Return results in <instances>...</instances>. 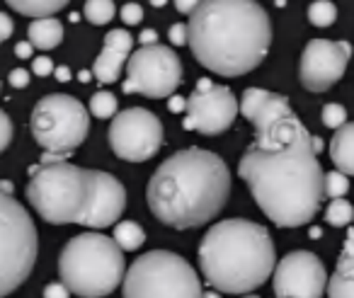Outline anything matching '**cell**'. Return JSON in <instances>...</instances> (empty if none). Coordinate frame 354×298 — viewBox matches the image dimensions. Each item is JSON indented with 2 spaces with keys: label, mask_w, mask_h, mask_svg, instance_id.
Returning a JSON list of instances; mask_svg holds the SVG:
<instances>
[{
  "label": "cell",
  "mask_w": 354,
  "mask_h": 298,
  "mask_svg": "<svg viewBox=\"0 0 354 298\" xmlns=\"http://www.w3.org/2000/svg\"><path fill=\"white\" fill-rule=\"evenodd\" d=\"M241 112L255 127V143L238 162L252 199L279 228L310 223L325 196L318 160L323 141L310 136L284 95L248 88Z\"/></svg>",
  "instance_id": "cell-1"
},
{
  "label": "cell",
  "mask_w": 354,
  "mask_h": 298,
  "mask_svg": "<svg viewBox=\"0 0 354 298\" xmlns=\"http://www.w3.org/2000/svg\"><path fill=\"white\" fill-rule=\"evenodd\" d=\"M189 49L223 78L255 71L272 44V22L257 0H202L187 22Z\"/></svg>",
  "instance_id": "cell-2"
},
{
  "label": "cell",
  "mask_w": 354,
  "mask_h": 298,
  "mask_svg": "<svg viewBox=\"0 0 354 298\" xmlns=\"http://www.w3.org/2000/svg\"><path fill=\"white\" fill-rule=\"evenodd\" d=\"M231 170L212 151L187 148L160 162L148 182V209L177 230L199 228L226 206Z\"/></svg>",
  "instance_id": "cell-3"
},
{
  "label": "cell",
  "mask_w": 354,
  "mask_h": 298,
  "mask_svg": "<svg viewBox=\"0 0 354 298\" xmlns=\"http://www.w3.org/2000/svg\"><path fill=\"white\" fill-rule=\"evenodd\" d=\"M277 267L270 230L245 218L212 225L199 245V269L221 293H248L272 277Z\"/></svg>",
  "instance_id": "cell-4"
},
{
  "label": "cell",
  "mask_w": 354,
  "mask_h": 298,
  "mask_svg": "<svg viewBox=\"0 0 354 298\" xmlns=\"http://www.w3.org/2000/svg\"><path fill=\"white\" fill-rule=\"evenodd\" d=\"M124 250L97 230L71 238L59 257L61 281L83 298L109 296L124 281Z\"/></svg>",
  "instance_id": "cell-5"
},
{
  "label": "cell",
  "mask_w": 354,
  "mask_h": 298,
  "mask_svg": "<svg viewBox=\"0 0 354 298\" xmlns=\"http://www.w3.org/2000/svg\"><path fill=\"white\" fill-rule=\"evenodd\" d=\"M66 160H68L66 153L44 151L39 167L32 170V180L27 185V199L32 209L46 223L54 225L78 223L88 194L85 170Z\"/></svg>",
  "instance_id": "cell-6"
},
{
  "label": "cell",
  "mask_w": 354,
  "mask_h": 298,
  "mask_svg": "<svg viewBox=\"0 0 354 298\" xmlns=\"http://www.w3.org/2000/svg\"><path fill=\"white\" fill-rule=\"evenodd\" d=\"M39 238L27 209L12 196L8 182L0 185V298L27 281L37 262Z\"/></svg>",
  "instance_id": "cell-7"
},
{
  "label": "cell",
  "mask_w": 354,
  "mask_h": 298,
  "mask_svg": "<svg viewBox=\"0 0 354 298\" xmlns=\"http://www.w3.org/2000/svg\"><path fill=\"white\" fill-rule=\"evenodd\" d=\"M124 298H204V291L187 259L153 250L124 274Z\"/></svg>",
  "instance_id": "cell-8"
},
{
  "label": "cell",
  "mask_w": 354,
  "mask_h": 298,
  "mask_svg": "<svg viewBox=\"0 0 354 298\" xmlns=\"http://www.w3.org/2000/svg\"><path fill=\"white\" fill-rule=\"evenodd\" d=\"M32 136L46 153H71L90 131V112L71 95H46L32 109Z\"/></svg>",
  "instance_id": "cell-9"
},
{
  "label": "cell",
  "mask_w": 354,
  "mask_h": 298,
  "mask_svg": "<svg viewBox=\"0 0 354 298\" xmlns=\"http://www.w3.org/2000/svg\"><path fill=\"white\" fill-rule=\"evenodd\" d=\"M183 80V64L170 46L148 44L136 49L127 61V80L122 90L138 93L153 100L170 97Z\"/></svg>",
  "instance_id": "cell-10"
},
{
  "label": "cell",
  "mask_w": 354,
  "mask_h": 298,
  "mask_svg": "<svg viewBox=\"0 0 354 298\" xmlns=\"http://www.w3.org/2000/svg\"><path fill=\"white\" fill-rule=\"evenodd\" d=\"M109 146L122 160H151L162 146V124L143 107L124 109L109 127Z\"/></svg>",
  "instance_id": "cell-11"
},
{
  "label": "cell",
  "mask_w": 354,
  "mask_h": 298,
  "mask_svg": "<svg viewBox=\"0 0 354 298\" xmlns=\"http://www.w3.org/2000/svg\"><path fill=\"white\" fill-rule=\"evenodd\" d=\"M238 117V100L226 85H214L209 78H202L187 100V119L185 129L199 131L204 136H216L231 129Z\"/></svg>",
  "instance_id": "cell-12"
},
{
  "label": "cell",
  "mask_w": 354,
  "mask_h": 298,
  "mask_svg": "<svg viewBox=\"0 0 354 298\" xmlns=\"http://www.w3.org/2000/svg\"><path fill=\"white\" fill-rule=\"evenodd\" d=\"M352 59V46L347 41L310 39L299 64V80L310 93L330 90L347 71Z\"/></svg>",
  "instance_id": "cell-13"
},
{
  "label": "cell",
  "mask_w": 354,
  "mask_h": 298,
  "mask_svg": "<svg viewBox=\"0 0 354 298\" xmlns=\"http://www.w3.org/2000/svg\"><path fill=\"white\" fill-rule=\"evenodd\" d=\"M328 288V272L318 254L296 250L274 267L277 298H320Z\"/></svg>",
  "instance_id": "cell-14"
},
{
  "label": "cell",
  "mask_w": 354,
  "mask_h": 298,
  "mask_svg": "<svg viewBox=\"0 0 354 298\" xmlns=\"http://www.w3.org/2000/svg\"><path fill=\"white\" fill-rule=\"evenodd\" d=\"M85 177H88V194H85V206L78 216V223L95 230L109 228L127 209V189L109 172L85 170Z\"/></svg>",
  "instance_id": "cell-15"
},
{
  "label": "cell",
  "mask_w": 354,
  "mask_h": 298,
  "mask_svg": "<svg viewBox=\"0 0 354 298\" xmlns=\"http://www.w3.org/2000/svg\"><path fill=\"white\" fill-rule=\"evenodd\" d=\"M133 37L127 30H112L104 37L102 54L95 59L93 73L100 83H117L122 75L124 66H127L129 56H131Z\"/></svg>",
  "instance_id": "cell-16"
},
{
  "label": "cell",
  "mask_w": 354,
  "mask_h": 298,
  "mask_svg": "<svg viewBox=\"0 0 354 298\" xmlns=\"http://www.w3.org/2000/svg\"><path fill=\"white\" fill-rule=\"evenodd\" d=\"M328 298H354V230H349L335 274L328 281Z\"/></svg>",
  "instance_id": "cell-17"
},
{
  "label": "cell",
  "mask_w": 354,
  "mask_h": 298,
  "mask_svg": "<svg viewBox=\"0 0 354 298\" xmlns=\"http://www.w3.org/2000/svg\"><path fill=\"white\" fill-rule=\"evenodd\" d=\"M330 158L339 172L354 175V122L335 129V136L330 138Z\"/></svg>",
  "instance_id": "cell-18"
},
{
  "label": "cell",
  "mask_w": 354,
  "mask_h": 298,
  "mask_svg": "<svg viewBox=\"0 0 354 298\" xmlns=\"http://www.w3.org/2000/svg\"><path fill=\"white\" fill-rule=\"evenodd\" d=\"M27 35H30V41L35 49L51 51L64 41V25L59 20H54V17H37L30 25V30H27Z\"/></svg>",
  "instance_id": "cell-19"
},
{
  "label": "cell",
  "mask_w": 354,
  "mask_h": 298,
  "mask_svg": "<svg viewBox=\"0 0 354 298\" xmlns=\"http://www.w3.org/2000/svg\"><path fill=\"white\" fill-rule=\"evenodd\" d=\"M8 6L12 10H17L20 15H27V17H51L66 8L71 0H6Z\"/></svg>",
  "instance_id": "cell-20"
},
{
  "label": "cell",
  "mask_w": 354,
  "mask_h": 298,
  "mask_svg": "<svg viewBox=\"0 0 354 298\" xmlns=\"http://www.w3.org/2000/svg\"><path fill=\"white\" fill-rule=\"evenodd\" d=\"M114 240H117V245L124 252H133V250H138L146 243V233H143V228L136 221H122L114 228Z\"/></svg>",
  "instance_id": "cell-21"
},
{
  "label": "cell",
  "mask_w": 354,
  "mask_h": 298,
  "mask_svg": "<svg viewBox=\"0 0 354 298\" xmlns=\"http://www.w3.org/2000/svg\"><path fill=\"white\" fill-rule=\"evenodd\" d=\"M117 8H114V0H85V20L90 25H107L114 17Z\"/></svg>",
  "instance_id": "cell-22"
},
{
  "label": "cell",
  "mask_w": 354,
  "mask_h": 298,
  "mask_svg": "<svg viewBox=\"0 0 354 298\" xmlns=\"http://www.w3.org/2000/svg\"><path fill=\"white\" fill-rule=\"evenodd\" d=\"M325 221H328L330 225H335V228H342V225H349L354 221V206L349 204L347 199H333L328 206V211H325Z\"/></svg>",
  "instance_id": "cell-23"
},
{
  "label": "cell",
  "mask_w": 354,
  "mask_h": 298,
  "mask_svg": "<svg viewBox=\"0 0 354 298\" xmlns=\"http://www.w3.org/2000/svg\"><path fill=\"white\" fill-rule=\"evenodd\" d=\"M308 20L313 27H330L337 20V8L330 0H315L308 8Z\"/></svg>",
  "instance_id": "cell-24"
},
{
  "label": "cell",
  "mask_w": 354,
  "mask_h": 298,
  "mask_svg": "<svg viewBox=\"0 0 354 298\" xmlns=\"http://www.w3.org/2000/svg\"><path fill=\"white\" fill-rule=\"evenodd\" d=\"M90 114L97 119H112L117 114V97L107 90H100L90 97Z\"/></svg>",
  "instance_id": "cell-25"
},
{
  "label": "cell",
  "mask_w": 354,
  "mask_h": 298,
  "mask_svg": "<svg viewBox=\"0 0 354 298\" xmlns=\"http://www.w3.org/2000/svg\"><path fill=\"white\" fill-rule=\"evenodd\" d=\"M349 175L339 170H333V172H325V180H323V194L328 199H339L349 192Z\"/></svg>",
  "instance_id": "cell-26"
},
{
  "label": "cell",
  "mask_w": 354,
  "mask_h": 298,
  "mask_svg": "<svg viewBox=\"0 0 354 298\" xmlns=\"http://www.w3.org/2000/svg\"><path fill=\"white\" fill-rule=\"evenodd\" d=\"M323 124L328 129H339L342 124H347V109L337 102H330L323 107Z\"/></svg>",
  "instance_id": "cell-27"
},
{
  "label": "cell",
  "mask_w": 354,
  "mask_h": 298,
  "mask_svg": "<svg viewBox=\"0 0 354 298\" xmlns=\"http://www.w3.org/2000/svg\"><path fill=\"white\" fill-rule=\"evenodd\" d=\"M12 141V122L3 109H0V153L6 151Z\"/></svg>",
  "instance_id": "cell-28"
},
{
  "label": "cell",
  "mask_w": 354,
  "mask_h": 298,
  "mask_svg": "<svg viewBox=\"0 0 354 298\" xmlns=\"http://www.w3.org/2000/svg\"><path fill=\"white\" fill-rule=\"evenodd\" d=\"M143 20V10L138 3H127V6L122 8V22L124 25H138V22Z\"/></svg>",
  "instance_id": "cell-29"
},
{
  "label": "cell",
  "mask_w": 354,
  "mask_h": 298,
  "mask_svg": "<svg viewBox=\"0 0 354 298\" xmlns=\"http://www.w3.org/2000/svg\"><path fill=\"white\" fill-rule=\"evenodd\" d=\"M167 37H170V41H172L175 46L187 44V39H189L187 25H172V27H170V32H167Z\"/></svg>",
  "instance_id": "cell-30"
},
{
  "label": "cell",
  "mask_w": 354,
  "mask_h": 298,
  "mask_svg": "<svg viewBox=\"0 0 354 298\" xmlns=\"http://www.w3.org/2000/svg\"><path fill=\"white\" fill-rule=\"evenodd\" d=\"M44 298H71V288L66 286L64 281L49 283V286L44 288Z\"/></svg>",
  "instance_id": "cell-31"
},
{
  "label": "cell",
  "mask_w": 354,
  "mask_h": 298,
  "mask_svg": "<svg viewBox=\"0 0 354 298\" xmlns=\"http://www.w3.org/2000/svg\"><path fill=\"white\" fill-rule=\"evenodd\" d=\"M32 71H35L37 75H51L54 73V64H51V59H46V56H39V59H35V66H32Z\"/></svg>",
  "instance_id": "cell-32"
},
{
  "label": "cell",
  "mask_w": 354,
  "mask_h": 298,
  "mask_svg": "<svg viewBox=\"0 0 354 298\" xmlns=\"http://www.w3.org/2000/svg\"><path fill=\"white\" fill-rule=\"evenodd\" d=\"M10 85L12 88H27L30 85V73L25 68H15L10 73Z\"/></svg>",
  "instance_id": "cell-33"
},
{
  "label": "cell",
  "mask_w": 354,
  "mask_h": 298,
  "mask_svg": "<svg viewBox=\"0 0 354 298\" xmlns=\"http://www.w3.org/2000/svg\"><path fill=\"white\" fill-rule=\"evenodd\" d=\"M10 37H12V20L6 12H0V44L6 39H10Z\"/></svg>",
  "instance_id": "cell-34"
},
{
  "label": "cell",
  "mask_w": 354,
  "mask_h": 298,
  "mask_svg": "<svg viewBox=\"0 0 354 298\" xmlns=\"http://www.w3.org/2000/svg\"><path fill=\"white\" fill-rule=\"evenodd\" d=\"M199 3H202V0H175V8L183 12V15H192Z\"/></svg>",
  "instance_id": "cell-35"
},
{
  "label": "cell",
  "mask_w": 354,
  "mask_h": 298,
  "mask_svg": "<svg viewBox=\"0 0 354 298\" xmlns=\"http://www.w3.org/2000/svg\"><path fill=\"white\" fill-rule=\"evenodd\" d=\"M32 49H35V46H32V41H25V44H17L15 46V54L20 56V59H30Z\"/></svg>",
  "instance_id": "cell-36"
},
{
  "label": "cell",
  "mask_w": 354,
  "mask_h": 298,
  "mask_svg": "<svg viewBox=\"0 0 354 298\" xmlns=\"http://www.w3.org/2000/svg\"><path fill=\"white\" fill-rule=\"evenodd\" d=\"M138 41H141L143 46H148V44H158V35L153 30H146V32H141V37H138Z\"/></svg>",
  "instance_id": "cell-37"
},
{
  "label": "cell",
  "mask_w": 354,
  "mask_h": 298,
  "mask_svg": "<svg viewBox=\"0 0 354 298\" xmlns=\"http://www.w3.org/2000/svg\"><path fill=\"white\" fill-rule=\"evenodd\" d=\"M167 107H170V112H183V109H187V100L172 97L170 102H167Z\"/></svg>",
  "instance_id": "cell-38"
},
{
  "label": "cell",
  "mask_w": 354,
  "mask_h": 298,
  "mask_svg": "<svg viewBox=\"0 0 354 298\" xmlns=\"http://www.w3.org/2000/svg\"><path fill=\"white\" fill-rule=\"evenodd\" d=\"M54 73H56V78H59V80H68L71 78V71L68 68H59V71H54Z\"/></svg>",
  "instance_id": "cell-39"
},
{
  "label": "cell",
  "mask_w": 354,
  "mask_h": 298,
  "mask_svg": "<svg viewBox=\"0 0 354 298\" xmlns=\"http://www.w3.org/2000/svg\"><path fill=\"white\" fill-rule=\"evenodd\" d=\"M151 3H153V6H156V8H162V6H165V3H167V0H151Z\"/></svg>",
  "instance_id": "cell-40"
},
{
  "label": "cell",
  "mask_w": 354,
  "mask_h": 298,
  "mask_svg": "<svg viewBox=\"0 0 354 298\" xmlns=\"http://www.w3.org/2000/svg\"><path fill=\"white\" fill-rule=\"evenodd\" d=\"M204 298H221L218 293H214V291H209V293H204Z\"/></svg>",
  "instance_id": "cell-41"
},
{
  "label": "cell",
  "mask_w": 354,
  "mask_h": 298,
  "mask_svg": "<svg viewBox=\"0 0 354 298\" xmlns=\"http://www.w3.org/2000/svg\"><path fill=\"white\" fill-rule=\"evenodd\" d=\"M243 298H257V296H243Z\"/></svg>",
  "instance_id": "cell-42"
}]
</instances>
